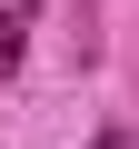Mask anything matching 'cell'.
I'll return each mask as SVG.
<instances>
[{"mask_svg":"<svg viewBox=\"0 0 139 149\" xmlns=\"http://www.w3.org/2000/svg\"><path fill=\"white\" fill-rule=\"evenodd\" d=\"M30 10H40V0H10V20H0V80L20 70V30H30Z\"/></svg>","mask_w":139,"mask_h":149,"instance_id":"6da1fadb","label":"cell"},{"mask_svg":"<svg viewBox=\"0 0 139 149\" xmlns=\"http://www.w3.org/2000/svg\"><path fill=\"white\" fill-rule=\"evenodd\" d=\"M90 149H119V139H90Z\"/></svg>","mask_w":139,"mask_h":149,"instance_id":"7a4b0ae2","label":"cell"}]
</instances>
